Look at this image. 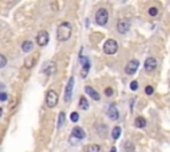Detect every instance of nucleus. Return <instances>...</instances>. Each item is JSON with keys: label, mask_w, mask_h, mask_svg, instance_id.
<instances>
[{"label": "nucleus", "mask_w": 170, "mask_h": 152, "mask_svg": "<svg viewBox=\"0 0 170 152\" xmlns=\"http://www.w3.org/2000/svg\"><path fill=\"white\" fill-rule=\"evenodd\" d=\"M56 35H57V40L60 41V43L68 41L70 38V36H72V25H70L69 22H67V21H63L57 27V32H56Z\"/></svg>", "instance_id": "nucleus-1"}, {"label": "nucleus", "mask_w": 170, "mask_h": 152, "mask_svg": "<svg viewBox=\"0 0 170 152\" xmlns=\"http://www.w3.org/2000/svg\"><path fill=\"white\" fill-rule=\"evenodd\" d=\"M57 102H59V95L55 90H48L47 93V97H45V105L49 109H53L57 106Z\"/></svg>", "instance_id": "nucleus-2"}, {"label": "nucleus", "mask_w": 170, "mask_h": 152, "mask_svg": "<svg viewBox=\"0 0 170 152\" xmlns=\"http://www.w3.org/2000/svg\"><path fill=\"white\" fill-rule=\"evenodd\" d=\"M104 53L105 54H109V56H113L116 52H117L118 49V44L116 40H113V38H109V40H106L105 43H104Z\"/></svg>", "instance_id": "nucleus-3"}, {"label": "nucleus", "mask_w": 170, "mask_h": 152, "mask_svg": "<svg viewBox=\"0 0 170 152\" xmlns=\"http://www.w3.org/2000/svg\"><path fill=\"white\" fill-rule=\"evenodd\" d=\"M96 22H97L98 25H105L108 20H109V13H108V9L105 8H100V9L96 12Z\"/></svg>", "instance_id": "nucleus-4"}, {"label": "nucleus", "mask_w": 170, "mask_h": 152, "mask_svg": "<svg viewBox=\"0 0 170 152\" xmlns=\"http://www.w3.org/2000/svg\"><path fill=\"white\" fill-rule=\"evenodd\" d=\"M73 83H75V77H70L69 80H68L67 87H65V91H64V102H65V103H69L70 99H72Z\"/></svg>", "instance_id": "nucleus-5"}, {"label": "nucleus", "mask_w": 170, "mask_h": 152, "mask_svg": "<svg viewBox=\"0 0 170 152\" xmlns=\"http://www.w3.org/2000/svg\"><path fill=\"white\" fill-rule=\"evenodd\" d=\"M36 43H37L39 46H45L48 43H49V35H48L47 30H40L36 36Z\"/></svg>", "instance_id": "nucleus-6"}, {"label": "nucleus", "mask_w": 170, "mask_h": 152, "mask_svg": "<svg viewBox=\"0 0 170 152\" xmlns=\"http://www.w3.org/2000/svg\"><path fill=\"white\" fill-rule=\"evenodd\" d=\"M41 72L47 75H53L56 73V62L55 61H47L44 64V66H42Z\"/></svg>", "instance_id": "nucleus-7"}, {"label": "nucleus", "mask_w": 170, "mask_h": 152, "mask_svg": "<svg viewBox=\"0 0 170 152\" xmlns=\"http://www.w3.org/2000/svg\"><path fill=\"white\" fill-rule=\"evenodd\" d=\"M138 66H140V62H138L137 60L129 61V62H128V65H126V67H125V73H126L128 75H133L136 72H137Z\"/></svg>", "instance_id": "nucleus-8"}, {"label": "nucleus", "mask_w": 170, "mask_h": 152, "mask_svg": "<svg viewBox=\"0 0 170 152\" xmlns=\"http://www.w3.org/2000/svg\"><path fill=\"white\" fill-rule=\"evenodd\" d=\"M129 29H130V21L129 20H126V19H121V20L117 22V30L121 33V35L126 33Z\"/></svg>", "instance_id": "nucleus-9"}, {"label": "nucleus", "mask_w": 170, "mask_h": 152, "mask_svg": "<svg viewBox=\"0 0 170 152\" xmlns=\"http://www.w3.org/2000/svg\"><path fill=\"white\" fill-rule=\"evenodd\" d=\"M144 66H145V70H146V72H148V73H152V72H154L155 67H157V61H155V58L149 57V58H146V61H145V64H144Z\"/></svg>", "instance_id": "nucleus-10"}, {"label": "nucleus", "mask_w": 170, "mask_h": 152, "mask_svg": "<svg viewBox=\"0 0 170 152\" xmlns=\"http://www.w3.org/2000/svg\"><path fill=\"white\" fill-rule=\"evenodd\" d=\"M108 117L110 118L112 120H117L118 118H120V112H118L117 107H116V105H109V107H108Z\"/></svg>", "instance_id": "nucleus-11"}, {"label": "nucleus", "mask_w": 170, "mask_h": 152, "mask_svg": "<svg viewBox=\"0 0 170 152\" xmlns=\"http://www.w3.org/2000/svg\"><path fill=\"white\" fill-rule=\"evenodd\" d=\"M72 136L80 142V140H83L84 138H85V131L81 127H75L72 130Z\"/></svg>", "instance_id": "nucleus-12"}, {"label": "nucleus", "mask_w": 170, "mask_h": 152, "mask_svg": "<svg viewBox=\"0 0 170 152\" xmlns=\"http://www.w3.org/2000/svg\"><path fill=\"white\" fill-rule=\"evenodd\" d=\"M85 93H86L88 95H89L92 99H95V101H100V94H98L97 91H96L93 87H90V86H85Z\"/></svg>", "instance_id": "nucleus-13"}, {"label": "nucleus", "mask_w": 170, "mask_h": 152, "mask_svg": "<svg viewBox=\"0 0 170 152\" xmlns=\"http://www.w3.org/2000/svg\"><path fill=\"white\" fill-rule=\"evenodd\" d=\"M36 61H37V54H35V56H28V57L25 58V61H24V66L27 67V69H31V67L35 66Z\"/></svg>", "instance_id": "nucleus-14"}, {"label": "nucleus", "mask_w": 170, "mask_h": 152, "mask_svg": "<svg viewBox=\"0 0 170 152\" xmlns=\"http://www.w3.org/2000/svg\"><path fill=\"white\" fill-rule=\"evenodd\" d=\"M32 49H33V43H32V41L27 40V41H24V43L21 44V50H23V52L28 53V52H31Z\"/></svg>", "instance_id": "nucleus-15"}, {"label": "nucleus", "mask_w": 170, "mask_h": 152, "mask_svg": "<svg viewBox=\"0 0 170 152\" xmlns=\"http://www.w3.org/2000/svg\"><path fill=\"white\" fill-rule=\"evenodd\" d=\"M134 126L137 128H144L146 126V119L144 117H138V118H136V120H134Z\"/></svg>", "instance_id": "nucleus-16"}, {"label": "nucleus", "mask_w": 170, "mask_h": 152, "mask_svg": "<svg viewBox=\"0 0 170 152\" xmlns=\"http://www.w3.org/2000/svg\"><path fill=\"white\" fill-rule=\"evenodd\" d=\"M78 106H80L81 110H88L89 109V102H88V99L85 97H81L80 101H78Z\"/></svg>", "instance_id": "nucleus-17"}, {"label": "nucleus", "mask_w": 170, "mask_h": 152, "mask_svg": "<svg viewBox=\"0 0 170 152\" xmlns=\"http://www.w3.org/2000/svg\"><path fill=\"white\" fill-rule=\"evenodd\" d=\"M101 147L98 144H89L85 147V152H100Z\"/></svg>", "instance_id": "nucleus-18"}, {"label": "nucleus", "mask_w": 170, "mask_h": 152, "mask_svg": "<svg viewBox=\"0 0 170 152\" xmlns=\"http://www.w3.org/2000/svg\"><path fill=\"white\" fill-rule=\"evenodd\" d=\"M120 135H121V127L116 126V127L112 130V138H113L114 140H117L118 138H120Z\"/></svg>", "instance_id": "nucleus-19"}, {"label": "nucleus", "mask_w": 170, "mask_h": 152, "mask_svg": "<svg viewBox=\"0 0 170 152\" xmlns=\"http://www.w3.org/2000/svg\"><path fill=\"white\" fill-rule=\"evenodd\" d=\"M64 123H65V112L61 111L60 114H59V123H57V127H59V128L63 127Z\"/></svg>", "instance_id": "nucleus-20"}, {"label": "nucleus", "mask_w": 170, "mask_h": 152, "mask_svg": "<svg viewBox=\"0 0 170 152\" xmlns=\"http://www.w3.org/2000/svg\"><path fill=\"white\" fill-rule=\"evenodd\" d=\"M5 66H7V57L0 53V69H3V67H5Z\"/></svg>", "instance_id": "nucleus-21"}, {"label": "nucleus", "mask_w": 170, "mask_h": 152, "mask_svg": "<svg viewBox=\"0 0 170 152\" xmlns=\"http://www.w3.org/2000/svg\"><path fill=\"white\" fill-rule=\"evenodd\" d=\"M80 115H78V112H76V111H73L72 114H70V120H72L73 123H76V122H78V119H80Z\"/></svg>", "instance_id": "nucleus-22"}, {"label": "nucleus", "mask_w": 170, "mask_h": 152, "mask_svg": "<svg viewBox=\"0 0 170 152\" xmlns=\"http://www.w3.org/2000/svg\"><path fill=\"white\" fill-rule=\"evenodd\" d=\"M125 151L126 152H133L134 151V145L132 144V142H126L125 143Z\"/></svg>", "instance_id": "nucleus-23"}, {"label": "nucleus", "mask_w": 170, "mask_h": 152, "mask_svg": "<svg viewBox=\"0 0 170 152\" xmlns=\"http://www.w3.org/2000/svg\"><path fill=\"white\" fill-rule=\"evenodd\" d=\"M149 15H150V16H157V15H158V9H157L155 7H152V8L149 9Z\"/></svg>", "instance_id": "nucleus-24"}, {"label": "nucleus", "mask_w": 170, "mask_h": 152, "mask_svg": "<svg viewBox=\"0 0 170 152\" xmlns=\"http://www.w3.org/2000/svg\"><path fill=\"white\" fill-rule=\"evenodd\" d=\"M130 89H132L133 91H136V90L138 89V82L137 81H132V82H130Z\"/></svg>", "instance_id": "nucleus-25"}, {"label": "nucleus", "mask_w": 170, "mask_h": 152, "mask_svg": "<svg viewBox=\"0 0 170 152\" xmlns=\"http://www.w3.org/2000/svg\"><path fill=\"white\" fill-rule=\"evenodd\" d=\"M105 95H106V97H112V95H113V89H112V87H106V89H105Z\"/></svg>", "instance_id": "nucleus-26"}, {"label": "nucleus", "mask_w": 170, "mask_h": 152, "mask_svg": "<svg viewBox=\"0 0 170 152\" xmlns=\"http://www.w3.org/2000/svg\"><path fill=\"white\" fill-rule=\"evenodd\" d=\"M153 91H154V89H153L152 86H146V89H145V93H146V94H148V95H152Z\"/></svg>", "instance_id": "nucleus-27"}, {"label": "nucleus", "mask_w": 170, "mask_h": 152, "mask_svg": "<svg viewBox=\"0 0 170 152\" xmlns=\"http://www.w3.org/2000/svg\"><path fill=\"white\" fill-rule=\"evenodd\" d=\"M7 99H8V95L5 94V93H0V101L4 102V101H7Z\"/></svg>", "instance_id": "nucleus-28"}, {"label": "nucleus", "mask_w": 170, "mask_h": 152, "mask_svg": "<svg viewBox=\"0 0 170 152\" xmlns=\"http://www.w3.org/2000/svg\"><path fill=\"white\" fill-rule=\"evenodd\" d=\"M117 150H116V147H112V150H110V152H116Z\"/></svg>", "instance_id": "nucleus-29"}, {"label": "nucleus", "mask_w": 170, "mask_h": 152, "mask_svg": "<svg viewBox=\"0 0 170 152\" xmlns=\"http://www.w3.org/2000/svg\"><path fill=\"white\" fill-rule=\"evenodd\" d=\"M0 115H1V109H0Z\"/></svg>", "instance_id": "nucleus-30"}]
</instances>
